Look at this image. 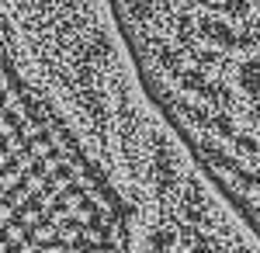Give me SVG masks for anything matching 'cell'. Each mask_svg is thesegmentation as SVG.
<instances>
[{
  "label": "cell",
  "mask_w": 260,
  "mask_h": 253,
  "mask_svg": "<svg viewBox=\"0 0 260 253\" xmlns=\"http://www.w3.org/2000/svg\"><path fill=\"white\" fill-rule=\"evenodd\" d=\"M132 73L260 239V0H108Z\"/></svg>",
  "instance_id": "obj_1"
},
{
  "label": "cell",
  "mask_w": 260,
  "mask_h": 253,
  "mask_svg": "<svg viewBox=\"0 0 260 253\" xmlns=\"http://www.w3.org/2000/svg\"><path fill=\"white\" fill-rule=\"evenodd\" d=\"M0 0V253H132V212L42 87Z\"/></svg>",
  "instance_id": "obj_2"
},
{
  "label": "cell",
  "mask_w": 260,
  "mask_h": 253,
  "mask_svg": "<svg viewBox=\"0 0 260 253\" xmlns=\"http://www.w3.org/2000/svg\"><path fill=\"white\" fill-rule=\"evenodd\" d=\"M184 236H187L184 253H222L219 246L208 239V233H201V229H194V226H187V229H184Z\"/></svg>",
  "instance_id": "obj_3"
}]
</instances>
